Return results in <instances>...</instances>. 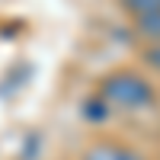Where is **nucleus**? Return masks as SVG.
Returning a JSON list of instances; mask_svg holds the SVG:
<instances>
[{"label":"nucleus","mask_w":160,"mask_h":160,"mask_svg":"<svg viewBox=\"0 0 160 160\" xmlns=\"http://www.w3.org/2000/svg\"><path fill=\"white\" fill-rule=\"evenodd\" d=\"M99 96L109 106H118V109H148V106H154L157 93H154V83L144 74L115 71L99 83Z\"/></svg>","instance_id":"obj_1"},{"label":"nucleus","mask_w":160,"mask_h":160,"mask_svg":"<svg viewBox=\"0 0 160 160\" xmlns=\"http://www.w3.org/2000/svg\"><path fill=\"white\" fill-rule=\"evenodd\" d=\"M83 160H148L141 151L128 148V144H115V141H99L83 154Z\"/></svg>","instance_id":"obj_2"},{"label":"nucleus","mask_w":160,"mask_h":160,"mask_svg":"<svg viewBox=\"0 0 160 160\" xmlns=\"http://www.w3.org/2000/svg\"><path fill=\"white\" fill-rule=\"evenodd\" d=\"M109 109H112V106L109 102H106L102 96H99V93H93V96L83 102V115L90 118V122H106V115H109Z\"/></svg>","instance_id":"obj_3"},{"label":"nucleus","mask_w":160,"mask_h":160,"mask_svg":"<svg viewBox=\"0 0 160 160\" xmlns=\"http://www.w3.org/2000/svg\"><path fill=\"white\" fill-rule=\"evenodd\" d=\"M122 7H125L135 19H144V16L160 13V0H122Z\"/></svg>","instance_id":"obj_4"},{"label":"nucleus","mask_w":160,"mask_h":160,"mask_svg":"<svg viewBox=\"0 0 160 160\" xmlns=\"http://www.w3.org/2000/svg\"><path fill=\"white\" fill-rule=\"evenodd\" d=\"M135 22H138V32L148 38V42H160V13L144 16V19H135Z\"/></svg>","instance_id":"obj_5"},{"label":"nucleus","mask_w":160,"mask_h":160,"mask_svg":"<svg viewBox=\"0 0 160 160\" xmlns=\"http://www.w3.org/2000/svg\"><path fill=\"white\" fill-rule=\"evenodd\" d=\"M144 61H148L154 71H160V42H154L148 51H144Z\"/></svg>","instance_id":"obj_6"}]
</instances>
